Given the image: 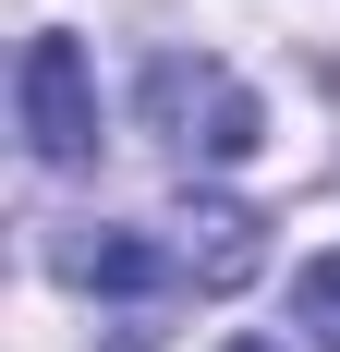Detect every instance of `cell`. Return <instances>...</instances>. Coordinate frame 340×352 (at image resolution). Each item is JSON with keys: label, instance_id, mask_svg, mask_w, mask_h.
<instances>
[{"label": "cell", "instance_id": "1", "mask_svg": "<svg viewBox=\"0 0 340 352\" xmlns=\"http://www.w3.org/2000/svg\"><path fill=\"white\" fill-rule=\"evenodd\" d=\"M134 98H146V134H158L182 170H231V158H255V146H268L255 85H243V73H219L206 49H158Z\"/></svg>", "mask_w": 340, "mask_h": 352}, {"label": "cell", "instance_id": "2", "mask_svg": "<svg viewBox=\"0 0 340 352\" xmlns=\"http://www.w3.org/2000/svg\"><path fill=\"white\" fill-rule=\"evenodd\" d=\"M61 280H85L109 316H122L109 340H158V316L195 292V280H182V255H170L158 231H98V243H61Z\"/></svg>", "mask_w": 340, "mask_h": 352}, {"label": "cell", "instance_id": "3", "mask_svg": "<svg viewBox=\"0 0 340 352\" xmlns=\"http://www.w3.org/2000/svg\"><path fill=\"white\" fill-rule=\"evenodd\" d=\"M12 98H25L36 170H85V158H98V73H85V49H73V36H25Z\"/></svg>", "mask_w": 340, "mask_h": 352}, {"label": "cell", "instance_id": "4", "mask_svg": "<svg viewBox=\"0 0 340 352\" xmlns=\"http://www.w3.org/2000/svg\"><path fill=\"white\" fill-rule=\"evenodd\" d=\"M170 255H182L195 292H243L255 267H268V219L255 207H182L170 219Z\"/></svg>", "mask_w": 340, "mask_h": 352}, {"label": "cell", "instance_id": "5", "mask_svg": "<svg viewBox=\"0 0 340 352\" xmlns=\"http://www.w3.org/2000/svg\"><path fill=\"white\" fill-rule=\"evenodd\" d=\"M292 328H304L316 352H340V255H316L304 280H292Z\"/></svg>", "mask_w": 340, "mask_h": 352}, {"label": "cell", "instance_id": "6", "mask_svg": "<svg viewBox=\"0 0 340 352\" xmlns=\"http://www.w3.org/2000/svg\"><path fill=\"white\" fill-rule=\"evenodd\" d=\"M219 352H279V340H219Z\"/></svg>", "mask_w": 340, "mask_h": 352}]
</instances>
